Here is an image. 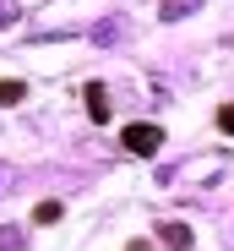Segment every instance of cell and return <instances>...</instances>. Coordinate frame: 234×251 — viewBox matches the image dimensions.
Returning a JSON list of instances; mask_svg holds the SVG:
<instances>
[{
    "instance_id": "obj_1",
    "label": "cell",
    "mask_w": 234,
    "mask_h": 251,
    "mask_svg": "<svg viewBox=\"0 0 234 251\" xmlns=\"http://www.w3.org/2000/svg\"><path fill=\"white\" fill-rule=\"evenodd\" d=\"M126 148L131 153H158L164 148V131H158V126H126Z\"/></svg>"
},
{
    "instance_id": "obj_2",
    "label": "cell",
    "mask_w": 234,
    "mask_h": 251,
    "mask_svg": "<svg viewBox=\"0 0 234 251\" xmlns=\"http://www.w3.org/2000/svg\"><path fill=\"white\" fill-rule=\"evenodd\" d=\"M87 109H93V120H109V93L98 88V82L87 88Z\"/></svg>"
},
{
    "instance_id": "obj_3",
    "label": "cell",
    "mask_w": 234,
    "mask_h": 251,
    "mask_svg": "<svg viewBox=\"0 0 234 251\" xmlns=\"http://www.w3.org/2000/svg\"><path fill=\"white\" fill-rule=\"evenodd\" d=\"M158 240H169V246H191V229H185V224H164Z\"/></svg>"
},
{
    "instance_id": "obj_4",
    "label": "cell",
    "mask_w": 234,
    "mask_h": 251,
    "mask_svg": "<svg viewBox=\"0 0 234 251\" xmlns=\"http://www.w3.org/2000/svg\"><path fill=\"white\" fill-rule=\"evenodd\" d=\"M185 11H196V0H164V17H169V22L185 17Z\"/></svg>"
},
{
    "instance_id": "obj_5",
    "label": "cell",
    "mask_w": 234,
    "mask_h": 251,
    "mask_svg": "<svg viewBox=\"0 0 234 251\" xmlns=\"http://www.w3.org/2000/svg\"><path fill=\"white\" fill-rule=\"evenodd\" d=\"M22 99V82H0V104H17Z\"/></svg>"
},
{
    "instance_id": "obj_6",
    "label": "cell",
    "mask_w": 234,
    "mask_h": 251,
    "mask_svg": "<svg viewBox=\"0 0 234 251\" xmlns=\"http://www.w3.org/2000/svg\"><path fill=\"white\" fill-rule=\"evenodd\" d=\"M33 219H38V224H55V219H60V202H44V207H38Z\"/></svg>"
},
{
    "instance_id": "obj_7",
    "label": "cell",
    "mask_w": 234,
    "mask_h": 251,
    "mask_svg": "<svg viewBox=\"0 0 234 251\" xmlns=\"http://www.w3.org/2000/svg\"><path fill=\"white\" fill-rule=\"evenodd\" d=\"M0 251H22V240H17L11 229H0Z\"/></svg>"
},
{
    "instance_id": "obj_8",
    "label": "cell",
    "mask_w": 234,
    "mask_h": 251,
    "mask_svg": "<svg viewBox=\"0 0 234 251\" xmlns=\"http://www.w3.org/2000/svg\"><path fill=\"white\" fill-rule=\"evenodd\" d=\"M218 126H223V131L234 137V104H223V115H218Z\"/></svg>"
},
{
    "instance_id": "obj_9",
    "label": "cell",
    "mask_w": 234,
    "mask_h": 251,
    "mask_svg": "<svg viewBox=\"0 0 234 251\" xmlns=\"http://www.w3.org/2000/svg\"><path fill=\"white\" fill-rule=\"evenodd\" d=\"M131 251H147V246H131Z\"/></svg>"
}]
</instances>
